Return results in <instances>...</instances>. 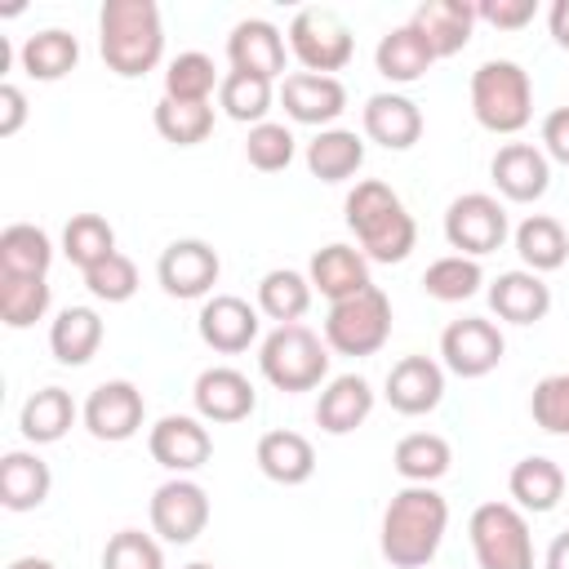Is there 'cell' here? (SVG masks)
<instances>
[{"label":"cell","mask_w":569,"mask_h":569,"mask_svg":"<svg viewBox=\"0 0 569 569\" xmlns=\"http://www.w3.org/2000/svg\"><path fill=\"white\" fill-rule=\"evenodd\" d=\"M271 98H276V93H271V80L249 76V71H227L222 84H218V107H222L231 120L249 124V129L267 120Z\"/></svg>","instance_id":"b9f144b4"},{"label":"cell","mask_w":569,"mask_h":569,"mask_svg":"<svg viewBox=\"0 0 569 569\" xmlns=\"http://www.w3.org/2000/svg\"><path fill=\"white\" fill-rule=\"evenodd\" d=\"M18 62H22V71L31 76V80H62L67 71H76V62H80V40L67 31V27H40V31H31L27 40H22V49H18Z\"/></svg>","instance_id":"1f68e13d"},{"label":"cell","mask_w":569,"mask_h":569,"mask_svg":"<svg viewBox=\"0 0 569 569\" xmlns=\"http://www.w3.org/2000/svg\"><path fill=\"white\" fill-rule=\"evenodd\" d=\"M102 347V316L93 307H62L49 325V351L58 365H89Z\"/></svg>","instance_id":"f546056e"},{"label":"cell","mask_w":569,"mask_h":569,"mask_svg":"<svg viewBox=\"0 0 569 569\" xmlns=\"http://www.w3.org/2000/svg\"><path fill=\"white\" fill-rule=\"evenodd\" d=\"M53 489L49 462L31 449H9L0 458V502L9 511H36Z\"/></svg>","instance_id":"83f0119b"},{"label":"cell","mask_w":569,"mask_h":569,"mask_svg":"<svg viewBox=\"0 0 569 569\" xmlns=\"http://www.w3.org/2000/svg\"><path fill=\"white\" fill-rule=\"evenodd\" d=\"M9 569H58L53 560H44V556H18Z\"/></svg>","instance_id":"db71d44e"},{"label":"cell","mask_w":569,"mask_h":569,"mask_svg":"<svg viewBox=\"0 0 569 569\" xmlns=\"http://www.w3.org/2000/svg\"><path fill=\"white\" fill-rule=\"evenodd\" d=\"M529 413L547 436H569V373H547L529 396Z\"/></svg>","instance_id":"7dc6e473"},{"label":"cell","mask_w":569,"mask_h":569,"mask_svg":"<svg viewBox=\"0 0 569 569\" xmlns=\"http://www.w3.org/2000/svg\"><path fill=\"white\" fill-rule=\"evenodd\" d=\"M307 280L329 302L356 298V293H365L373 284L369 280V258L356 244H325V249H316L311 253V267H307Z\"/></svg>","instance_id":"603a6c76"},{"label":"cell","mask_w":569,"mask_h":569,"mask_svg":"<svg viewBox=\"0 0 569 569\" xmlns=\"http://www.w3.org/2000/svg\"><path fill=\"white\" fill-rule=\"evenodd\" d=\"M53 240L36 222H9L0 231V276H49Z\"/></svg>","instance_id":"e575fe53"},{"label":"cell","mask_w":569,"mask_h":569,"mask_svg":"<svg viewBox=\"0 0 569 569\" xmlns=\"http://www.w3.org/2000/svg\"><path fill=\"white\" fill-rule=\"evenodd\" d=\"M151 120H156V133L173 147H196L213 133V107L209 102H178V98L160 93Z\"/></svg>","instance_id":"f35d334b"},{"label":"cell","mask_w":569,"mask_h":569,"mask_svg":"<svg viewBox=\"0 0 569 569\" xmlns=\"http://www.w3.org/2000/svg\"><path fill=\"white\" fill-rule=\"evenodd\" d=\"M542 569H569V529L551 538V547H547V560H542Z\"/></svg>","instance_id":"f5cc1de1"},{"label":"cell","mask_w":569,"mask_h":569,"mask_svg":"<svg viewBox=\"0 0 569 569\" xmlns=\"http://www.w3.org/2000/svg\"><path fill=\"white\" fill-rule=\"evenodd\" d=\"M98 49L107 71L138 80L164 58V22L156 0H107L98 13Z\"/></svg>","instance_id":"3957f363"},{"label":"cell","mask_w":569,"mask_h":569,"mask_svg":"<svg viewBox=\"0 0 569 569\" xmlns=\"http://www.w3.org/2000/svg\"><path fill=\"white\" fill-rule=\"evenodd\" d=\"M102 569H164V551L142 529H120L102 547Z\"/></svg>","instance_id":"f6af8a7d"},{"label":"cell","mask_w":569,"mask_h":569,"mask_svg":"<svg viewBox=\"0 0 569 569\" xmlns=\"http://www.w3.org/2000/svg\"><path fill=\"white\" fill-rule=\"evenodd\" d=\"M147 449L151 458L173 471V476H187V471H200L213 453V436L204 427V418H191V413H164L151 431H147Z\"/></svg>","instance_id":"2e32d148"},{"label":"cell","mask_w":569,"mask_h":569,"mask_svg":"<svg viewBox=\"0 0 569 569\" xmlns=\"http://www.w3.org/2000/svg\"><path fill=\"white\" fill-rule=\"evenodd\" d=\"M476 4L471 0H422L409 13V27L431 44L436 58H453L467 49L471 31H476Z\"/></svg>","instance_id":"ffe728a7"},{"label":"cell","mask_w":569,"mask_h":569,"mask_svg":"<svg viewBox=\"0 0 569 569\" xmlns=\"http://www.w3.org/2000/svg\"><path fill=\"white\" fill-rule=\"evenodd\" d=\"M489 178H493V187H498L502 200L533 204L551 187V160L533 142H502L493 151V160H489Z\"/></svg>","instance_id":"9a60e30c"},{"label":"cell","mask_w":569,"mask_h":569,"mask_svg":"<svg viewBox=\"0 0 569 569\" xmlns=\"http://www.w3.org/2000/svg\"><path fill=\"white\" fill-rule=\"evenodd\" d=\"M373 413V387L360 373H338L320 387L316 400V427L329 436H351Z\"/></svg>","instance_id":"d4e9b609"},{"label":"cell","mask_w":569,"mask_h":569,"mask_svg":"<svg viewBox=\"0 0 569 569\" xmlns=\"http://www.w3.org/2000/svg\"><path fill=\"white\" fill-rule=\"evenodd\" d=\"M289 53L316 71V76H333L351 62L356 53V40H351V27L333 13V9H320V4H307L293 13L289 22Z\"/></svg>","instance_id":"ba28073f"},{"label":"cell","mask_w":569,"mask_h":569,"mask_svg":"<svg viewBox=\"0 0 569 569\" xmlns=\"http://www.w3.org/2000/svg\"><path fill=\"white\" fill-rule=\"evenodd\" d=\"M253 458H258V471H262L267 480H276V485H307L311 471H316V449H311V440H307L302 431H289V427L267 431V436L258 440Z\"/></svg>","instance_id":"4316f807"},{"label":"cell","mask_w":569,"mask_h":569,"mask_svg":"<svg viewBox=\"0 0 569 569\" xmlns=\"http://www.w3.org/2000/svg\"><path fill=\"white\" fill-rule=\"evenodd\" d=\"M360 124H365V138L387 147V151H409L418 138H422V111L413 98L405 93H373L360 111Z\"/></svg>","instance_id":"7402d4cb"},{"label":"cell","mask_w":569,"mask_h":569,"mask_svg":"<svg viewBox=\"0 0 569 569\" xmlns=\"http://www.w3.org/2000/svg\"><path fill=\"white\" fill-rule=\"evenodd\" d=\"M480 569H533V533L516 502H480L467 520Z\"/></svg>","instance_id":"8992f818"},{"label":"cell","mask_w":569,"mask_h":569,"mask_svg":"<svg viewBox=\"0 0 569 569\" xmlns=\"http://www.w3.org/2000/svg\"><path fill=\"white\" fill-rule=\"evenodd\" d=\"M311 280L293 267H271L262 280H258V311L276 325H298L311 307Z\"/></svg>","instance_id":"8d00e7d4"},{"label":"cell","mask_w":569,"mask_h":569,"mask_svg":"<svg viewBox=\"0 0 569 569\" xmlns=\"http://www.w3.org/2000/svg\"><path fill=\"white\" fill-rule=\"evenodd\" d=\"M49 280L44 276H0V320L9 329H31L49 311Z\"/></svg>","instance_id":"7bdbcfd3"},{"label":"cell","mask_w":569,"mask_h":569,"mask_svg":"<svg viewBox=\"0 0 569 569\" xmlns=\"http://www.w3.org/2000/svg\"><path fill=\"white\" fill-rule=\"evenodd\" d=\"M227 58H231V71L276 80L284 76V36L267 18H240L227 36Z\"/></svg>","instance_id":"44dd1931"},{"label":"cell","mask_w":569,"mask_h":569,"mask_svg":"<svg viewBox=\"0 0 569 569\" xmlns=\"http://www.w3.org/2000/svg\"><path fill=\"white\" fill-rule=\"evenodd\" d=\"M387 405L405 418H422L445 400V369L431 356H400L387 369Z\"/></svg>","instance_id":"d6986e66"},{"label":"cell","mask_w":569,"mask_h":569,"mask_svg":"<svg viewBox=\"0 0 569 569\" xmlns=\"http://www.w3.org/2000/svg\"><path fill=\"white\" fill-rule=\"evenodd\" d=\"M489 311L507 325H538L547 320L551 311V284L525 267L516 271H502L493 284H489Z\"/></svg>","instance_id":"cb8c5ba5"},{"label":"cell","mask_w":569,"mask_h":569,"mask_svg":"<svg viewBox=\"0 0 569 569\" xmlns=\"http://www.w3.org/2000/svg\"><path fill=\"white\" fill-rule=\"evenodd\" d=\"M280 107L293 124H316L333 129V120L347 111V89L338 76H316V71H293L280 84Z\"/></svg>","instance_id":"e0dca14e"},{"label":"cell","mask_w":569,"mask_h":569,"mask_svg":"<svg viewBox=\"0 0 569 569\" xmlns=\"http://www.w3.org/2000/svg\"><path fill=\"white\" fill-rule=\"evenodd\" d=\"M9 62H13V49H9V40L0 36V71H9Z\"/></svg>","instance_id":"11a10c76"},{"label":"cell","mask_w":569,"mask_h":569,"mask_svg":"<svg viewBox=\"0 0 569 569\" xmlns=\"http://www.w3.org/2000/svg\"><path fill=\"white\" fill-rule=\"evenodd\" d=\"M218 84H222V76H218V67H213V58L200 53V49H187V53L169 58V67H164V98H178V102H209Z\"/></svg>","instance_id":"ab89813d"},{"label":"cell","mask_w":569,"mask_h":569,"mask_svg":"<svg viewBox=\"0 0 569 569\" xmlns=\"http://www.w3.org/2000/svg\"><path fill=\"white\" fill-rule=\"evenodd\" d=\"M84 289L98 298V302H129L138 293V267L133 258H124L120 249L111 258H102L98 267L84 271Z\"/></svg>","instance_id":"bcb514c9"},{"label":"cell","mask_w":569,"mask_h":569,"mask_svg":"<svg viewBox=\"0 0 569 569\" xmlns=\"http://www.w3.org/2000/svg\"><path fill=\"white\" fill-rule=\"evenodd\" d=\"M293 151H298V138H293V129L280 124V120H262V124H253L249 138H244V160H249L258 173H280V169H289V164H293Z\"/></svg>","instance_id":"ee69618b"},{"label":"cell","mask_w":569,"mask_h":569,"mask_svg":"<svg viewBox=\"0 0 569 569\" xmlns=\"http://www.w3.org/2000/svg\"><path fill=\"white\" fill-rule=\"evenodd\" d=\"M445 529H449L445 493H436L431 485H405L400 493H391L382 511V529H378L382 560L396 569H427L445 542Z\"/></svg>","instance_id":"6da1fadb"},{"label":"cell","mask_w":569,"mask_h":569,"mask_svg":"<svg viewBox=\"0 0 569 569\" xmlns=\"http://www.w3.org/2000/svg\"><path fill=\"white\" fill-rule=\"evenodd\" d=\"M365 164V138L356 129H320L307 142V169L320 182H347L351 173H360Z\"/></svg>","instance_id":"d6a6232c"},{"label":"cell","mask_w":569,"mask_h":569,"mask_svg":"<svg viewBox=\"0 0 569 569\" xmlns=\"http://www.w3.org/2000/svg\"><path fill=\"white\" fill-rule=\"evenodd\" d=\"M258 369L276 391H316L329 378V347L307 325H276L258 347Z\"/></svg>","instance_id":"5b68a950"},{"label":"cell","mask_w":569,"mask_h":569,"mask_svg":"<svg viewBox=\"0 0 569 569\" xmlns=\"http://www.w3.org/2000/svg\"><path fill=\"white\" fill-rule=\"evenodd\" d=\"M218 276H222L218 249H213L209 240H196V236L164 244V253H160V262H156L160 289H164L169 298H182V302H187V298H213Z\"/></svg>","instance_id":"8fae6325"},{"label":"cell","mask_w":569,"mask_h":569,"mask_svg":"<svg viewBox=\"0 0 569 569\" xmlns=\"http://www.w3.org/2000/svg\"><path fill=\"white\" fill-rule=\"evenodd\" d=\"M258 316L262 311L253 302H244L240 293H213V298H204V307L196 316V329H200V342L209 351L240 356V351H249L258 342V329H262Z\"/></svg>","instance_id":"5bb4252c"},{"label":"cell","mask_w":569,"mask_h":569,"mask_svg":"<svg viewBox=\"0 0 569 569\" xmlns=\"http://www.w3.org/2000/svg\"><path fill=\"white\" fill-rule=\"evenodd\" d=\"M516 253H520L525 271L542 276V271L565 267V258H569V236H565V227H560L551 213H529V218L516 227Z\"/></svg>","instance_id":"d590c367"},{"label":"cell","mask_w":569,"mask_h":569,"mask_svg":"<svg viewBox=\"0 0 569 569\" xmlns=\"http://www.w3.org/2000/svg\"><path fill=\"white\" fill-rule=\"evenodd\" d=\"M62 253L84 276L89 267H98L102 258L116 253V227L102 213H71V222L62 227Z\"/></svg>","instance_id":"74e56055"},{"label":"cell","mask_w":569,"mask_h":569,"mask_svg":"<svg viewBox=\"0 0 569 569\" xmlns=\"http://www.w3.org/2000/svg\"><path fill=\"white\" fill-rule=\"evenodd\" d=\"M507 493H511V502H516L525 516H547V511H556L560 498H565V471H560L556 458L529 453V458H520V462L511 467Z\"/></svg>","instance_id":"484cf974"},{"label":"cell","mask_w":569,"mask_h":569,"mask_svg":"<svg viewBox=\"0 0 569 569\" xmlns=\"http://www.w3.org/2000/svg\"><path fill=\"white\" fill-rule=\"evenodd\" d=\"M182 569H213L209 560H196V565H182Z\"/></svg>","instance_id":"9f6ffc18"},{"label":"cell","mask_w":569,"mask_h":569,"mask_svg":"<svg viewBox=\"0 0 569 569\" xmlns=\"http://www.w3.org/2000/svg\"><path fill=\"white\" fill-rule=\"evenodd\" d=\"M471 116L489 133H520L533 120V80L511 58H489L471 71Z\"/></svg>","instance_id":"277c9868"},{"label":"cell","mask_w":569,"mask_h":569,"mask_svg":"<svg viewBox=\"0 0 569 569\" xmlns=\"http://www.w3.org/2000/svg\"><path fill=\"white\" fill-rule=\"evenodd\" d=\"M533 13H538V0H480L476 4V18L498 31H520L533 22Z\"/></svg>","instance_id":"c3c4849f"},{"label":"cell","mask_w":569,"mask_h":569,"mask_svg":"<svg viewBox=\"0 0 569 569\" xmlns=\"http://www.w3.org/2000/svg\"><path fill=\"white\" fill-rule=\"evenodd\" d=\"M391 338V298L369 284L356 298L329 302L325 311V347L338 356H373Z\"/></svg>","instance_id":"52a82bcc"},{"label":"cell","mask_w":569,"mask_h":569,"mask_svg":"<svg viewBox=\"0 0 569 569\" xmlns=\"http://www.w3.org/2000/svg\"><path fill=\"white\" fill-rule=\"evenodd\" d=\"M547 27H551V40H556L560 49H569V0H556V4L547 9Z\"/></svg>","instance_id":"816d5d0a"},{"label":"cell","mask_w":569,"mask_h":569,"mask_svg":"<svg viewBox=\"0 0 569 569\" xmlns=\"http://www.w3.org/2000/svg\"><path fill=\"white\" fill-rule=\"evenodd\" d=\"M27 120V93L13 80H0V138H13Z\"/></svg>","instance_id":"f907efd6"},{"label":"cell","mask_w":569,"mask_h":569,"mask_svg":"<svg viewBox=\"0 0 569 569\" xmlns=\"http://www.w3.org/2000/svg\"><path fill=\"white\" fill-rule=\"evenodd\" d=\"M502 351H507V338L493 320L485 316H462V320H449L445 333H440V356H445V369L458 373V378H485L502 365Z\"/></svg>","instance_id":"30bf717a"},{"label":"cell","mask_w":569,"mask_h":569,"mask_svg":"<svg viewBox=\"0 0 569 569\" xmlns=\"http://www.w3.org/2000/svg\"><path fill=\"white\" fill-rule=\"evenodd\" d=\"M342 209H347V227H351V236L369 262H405L413 253L418 222L387 182H378V178L356 182L347 191Z\"/></svg>","instance_id":"7a4b0ae2"},{"label":"cell","mask_w":569,"mask_h":569,"mask_svg":"<svg viewBox=\"0 0 569 569\" xmlns=\"http://www.w3.org/2000/svg\"><path fill=\"white\" fill-rule=\"evenodd\" d=\"M191 405H196V418H204V422H244L258 409V391L240 369L213 365L196 378Z\"/></svg>","instance_id":"ac0fdd59"},{"label":"cell","mask_w":569,"mask_h":569,"mask_svg":"<svg viewBox=\"0 0 569 569\" xmlns=\"http://www.w3.org/2000/svg\"><path fill=\"white\" fill-rule=\"evenodd\" d=\"M480 284H485L480 262L476 258H462V253H445V258H436L422 271V289L436 302H467V298L480 293Z\"/></svg>","instance_id":"60d3db41"},{"label":"cell","mask_w":569,"mask_h":569,"mask_svg":"<svg viewBox=\"0 0 569 569\" xmlns=\"http://www.w3.org/2000/svg\"><path fill=\"white\" fill-rule=\"evenodd\" d=\"M151 533H160L164 542H173V547H187V542H196L200 533H204V525H209V493L196 485V480H187V476H173V480H164L156 493H151Z\"/></svg>","instance_id":"4fadbf2b"},{"label":"cell","mask_w":569,"mask_h":569,"mask_svg":"<svg viewBox=\"0 0 569 569\" xmlns=\"http://www.w3.org/2000/svg\"><path fill=\"white\" fill-rule=\"evenodd\" d=\"M80 418L76 400L67 387H40L22 400V413H18V431L31 440V445H53L71 431V422Z\"/></svg>","instance_id":"4dcf8cb0"},{"label":"cell","mask_w":569,"mask_h":569,"mask_svg":"<svg viewBox=\"0 0 569 569\" xmlns=\"http://www.w3.org/2000/svg\"><path fill=\"white\" fill-rule=\"evenodd\" d=\"M84 418V431L93 440H107V445H120V440H133L142 431V418H147V400L142 391L129 382V378H111V382H98L80 409Z\"/></svg>","instance_id":"7c38bea8"},{"label":"cell","mask_w":569,"mask_h":569,"mask_svg":"<svg viewBox=\"0 0 569 569\" xmlns=\"http://www.w3.org/2000/svg\"><path fill=\"white\" fill-rule=\"evenodd\" d=\"M449 462H453V449L436 431H409L391 449V467L405 485H436L449 471Z\"/></svg>","instance_id":"836d02e7"},{"label":"cell","mask_w":569,"mask_h":569,"mask_svg":"<svg viewBox=\"0 0 569 569\" xmlns=\"http://www.w3.org/2000/svg\"><path fill=\"white\" fill-rule=\"evenodd\" d=\"M542 151H547V160L569 164V107L547 111V120H542Z\"/></svg>","instance_id":"681fc988"},{"label":"cell","mask_w":569,"mask_h":569,"mask_svg":"<svg viewBox=\"0 0 569 569\" xmlns=\"http://www.w3.org/2000/svg\"><path fill=\"white\" fill-rule=\"evenodd\" d=\"M511 236V222H507V209L498 196L489 191H467V196H453L449 209H445V240L449 249H458L462 258H485L493 249H502V240Z\"/></svg>","instance_id":"9c48e42d"},{"label":"cell","mask_w":569,"mask_h":569,"mask_svg":"<svg viewBox=\"0 0 569 569\" xmlns=\"http://www.w3.org/2000/svg\"><path fill=\"white\" fill-rule=\"evenodd\" d=\"M431 62H436L431 44H427L409 22L391 27V31L378 40V49H373V67H378V76L391 80V84H413V80H422V76L431 71Z\"/></svg>","instance_id":"f1b7e54d"}]
</instances>
